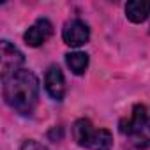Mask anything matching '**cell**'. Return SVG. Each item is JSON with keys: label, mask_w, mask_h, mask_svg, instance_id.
Segmentation results:
<instances>
[{"label": "cell", "mask_w": 150, "mask_h": 150, "mask_svg": "<svg viewBox=\"0 0 150 150\" xmlns=\"http://www.w3.org/2000/svg\"><path fill=\"white\" fill-rule=\"evenodd\" d=\"M51 34H53V25H51V21L46 20V18H39V20H37L34 25H30L28 30L23 34V41H25L28 46L37 48V46L44 44V42L51 37Z\"/></svg>", "instance_id": "obj_6"}, {"label": "cell", "mask_w": 150, "mask_h": 150, "mask_svg": "<svg viewBox=\"0 0 150 150\" xmlns=\"http://www.w3.org/2000/svg\"><path fill=\"white\" fill-rule=\"evenodd\" d=\"M25 64V57L23 53L11 44L9 41H2L0 42V65H2V80L13 76L18 71H21V65Z\"/></svg>", "instance_id": "obj_4"}, {"label": "cell", "mask_w": 150, "mask_h": 150, "mask_svg": "<svg viewBox=\"0 0 150 150\" xmlns=\"http://www.w3.org/2000/svg\"><path fill=\"white\" fill-rule=\"evenodd\" d=\"M20 150H48V148L44 145H41L39 141H35V139H27V141H23Z\"/></svg>", "instance_id": "obj_10"}, {"label": "cell", "mask_w": 150, "mask_h": 150, "mask_svg": "<svg viewBox=\"0 0 150 150\" xmlns=\"http://www.w3.org/2000/svg\"><path fill=\"white\" fill-rule=\"evenodd\" d=\"M65 64L76 76H80V74H83L87 71V67H88V55L81 53V51L67 53L65 55Z\"/></svg>", "instance_id": "obj_9"}, {"label": "cell", "mask_w": 150, "mask_h": 150, "mask_svg": "<svg viewBox=\"0 0 150 150\" xmlns=\"http://www.w3.org/2000/svg\"><path fill=\"white\" fill-rule=\"evenodd\" d=\"M72 138L80 146L88 150H111L113 136L108 129H97L88 118H78L72 125Z\"/></svg>", "instance_id": "obj_3"}, {"label": "cell", "mask_w": 150, "mask_h": 150, "mask_svg": "<svg viewBox=\"0 0 150 150\" xmlns=\"http://www.w3.org/2000/svg\"><path fill=\"white\" fill-rule=\"evenodd\" d=\"M118 129L136 148H150V111L145 104H134L131 117L120 120Z\"/></svg>", "instance_id": "obj_2"}, {"label": "cell", "mask_w": 150, "mask_h": 150, "mask_svg": "<svg viewBox=\"0 0 150 150\" xmlns=\"http://www.w3.org/2000/svg\"><path fill=\"white\" fill-rule=\"evenodd\" d=\"M44 88L53 101H62L65 96V80L58 65H50L44 76Z\"/></svg>", "instance_id": "obj_7"}, {"label": "cell", "mask_w": 150, "mask_h": 150, "mask_svg": "<svg viewBox=\"0 0 150 150\" xmlns=\"http://www.w3.org/2000/svg\"><path fill=\"white\" fill-rule=\"evenodd\" d=\"M62 39L71 48H80L88 42L90 39V28L81 20H71L62 28Z\"/></svg>", "instance_id": "obj_5"}, {"label": "cell", "mask_w": 150, "mask_h": 150, "mask_svg": "<svg viewBox=\"0 0 150 150\" xmlns=\"http://www.w3.org/2000/svg\"><path fill=\"white\" fill-rule=\"evenodd\" d=\"M125 16L132 23H143L150 16V0H132V2H127Z\"/></svg>", "instance_id": "obj_8"}, {"label": "cell", "mask_w": 150, "mask_h": 150, "mask_svg": "<svg viewBox=\"0 0 150 150\" xmlns=\"http://www.w3.org/2000/svg\"><path fill=\"white\" fill-rule=\"evenodd\" d=\"M4 81V101L20 115H32L39 103V80L32 71L21 69Z\"/></svg>", "instance_id": "obj_1"}]
</instances>
